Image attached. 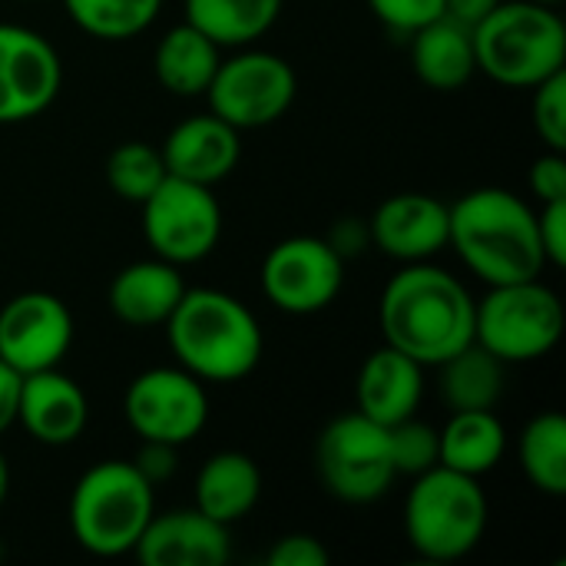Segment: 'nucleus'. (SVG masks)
Here are the masks:
<instances>
[{
    "mask_svg": "<svg viewBox=\"0 0 566 566\" xmlns=\"http://www.w3.org/2000/svg\"><path fill=\"white\" fill-rule=\"evenodd\" d=\"M328 547L312 534H285L272 544L265 564L269 566H328Z\"/></svg>",
    "mask_w": 566,
    "mask_h": 566,
    "instance_id": "obj_34",
    "label": "nucleus"
},
{
    "mask_svg": "<svg viewBox=\"0 0 566 566\" xmlns=\"http://www.w3.org/2000/svg\"><path fill=\"white\" fill-rule=\"evenodd\" d=\"M17 395H20V375L0 361V434L17 424Z\"/></svg>",
    "mask_w": 566,
    "mask_h": 566,
    "instance_id": "obj_38",
    "label": "nucleus"
},
{
    "mask_svg": "<svg viewBox=\"0 0 566 566\" xmlns=\"http://www.w3.org/2000/svg\"><path fill=\"white\" fill-rule=\"evenodd\" d=\"M534 3H547V7H560L564 0H534Z\"/></svg>",
    "mask_w": 566,
    "mask_h": 566,
    "instance_id": "obj_41",
    "label": "nucleus"
},
{
    "mask_svg": "<svg viewBox=\"0 0 566 566\" xmlns=\"http://www.w3.org/2000/svg\"><path fill=\"white\" fill-rule=\"evenodd\" d=\"M537 235L547 265L564 269L566 265V202H547L537 212Z\"/></svg>",
    "mask_w": 566,
    "mask_h": 566,
    "instance_id": "obj_35",
    "label": "nucleus"
},
{
    "mask_svg": "<svg viewBox=\"0 0 566 566\" xmlns=\"http://www.w3.org/2000/svg\"><path fill=\"white\" fill-rule=\"evenodd\" d=\"M156 514V488L133 461H99L70 494V534L93 557H126Z\"/></svg>",
    "mask_w": 566,
    "mask_h": 566,
    "instance_id": "obj_6",
    "label": "nucleus"
},
{
    "mask_svg": "<svg viewBox=\"0 0 566 566\" xmlns=\"http://www.w3.org/2000/svg\"><path fill=\"white\" fill-rule=\"evenodd\" d=\"M315 471L322 488L342 504H375L398 481L388 428L361 411L338 415L315 441Z\"/></svg>",
    "mask_w": 566,
    "mask_h": 566,
    "instance_id": "obj_8",
    "label": "nucleus"
},
{
    "mask_svg": "<svg viewBox=\"0 0 566 566\" xmlns=\"http://www.w3.org/2000/svg\"><path fill=\"white\" fill-rule=\"evenodd\" d=\"M478 70L511 90H534L566 70V23L557 7L501 0L471 27Z\"/></svg>",
    "mask_w": 566,
    "mask_h": 566,
    "instance_id": "obj_4",
    "label": "nucleus"
},
{
    "mask_svg": "<svg viewBox=\"0 0 566 566\" xmlns=\"http://www.w3.org/2000/svg\"><path fill=\"white\" fill-rule=\"evenodd\" d=\"M63 7L86 36L123 43L153 27L163 0H63Z\"/></svg>",
    "mask_w": 566,
    "mask_h": 566,
    "instance_id": "obj_28",
    "label": "nucleus"
},
{
    "mask_svg": "<svg viewBox=\"0 0 566 566\" xmlns=\"http://www.w3.org/2000/svg\"><path fill=\"white\" fill-rule=\"evenodd\" d=\"M388 444H391V461H395L398 478H418L438 464V428H431L418 415L391 424Z\"/></svg>",
    "mask_w": 566,
    "mask_h": 566,
    "instance_id": "obj_30",
    "label": "nucleus"
},
{
    "mask_svg": "<svg viewBox=\"0 0 566 566\" xmlns=\"http://www.w3.org/2000/svg\"><path fill=\"white\" fill-rule=\"evenodd\" d=\"M63 86L56 46L33 27L0 23V126L30 123L53 106Z\"/></svg>",
    "mask_w": 566,
    "mask_h": 566,
    "instance_id": "obj_13",
    "label": "nucleus"
},
{
    "mask_svg": "<svg viewBox=\"0 0 566 566\" xmlns=\"http://www.w3.org/2000/svg\"><path fill=\"white\" fill-rule=\"evenodd\" d=\"M133 468L153 484H166L179 471V448L163 444V441H139V451L133 454Z\"/></svg>",
    "mask_w": 566,
    "mask_h": 566,
    "instance_id": "obj_36",
    "label": "nucleus"
},
{
    "mask_svg": "<svg viewBox=\"0 0 566 566\" xmlns=\"http://www.w3.org/2000/svg\"><path fill=\"white\" fill-rule=\"evenodd\" d=\"M424 398V365L411 355L381 345L371 352L355 381V401L365 418L391 428L405 418H415Z\"/></svg>",
    "mask_w": 566,
    "mask_h": 566,
    "instance_id": "obj_19",
    "label": "nucleus"
},
{
    "mask_svg": "<svg viewBox=\"0 0 566 566\" xmlns=\"http://www.w3.org/2000/svg\"><path fill=\"white\" fill-rule=\"evenodd\" d=\"M517 458L524 478L547 497L566 494V418L560 411H544L531 418L517 441Z\"/></svg>",
    "mask_w": 566,
    "mask_h": 566,
    "instance_id": "obj_27",
    "label": "nucleus"
},
{
    "mask_svg": "<svg viewBox=\"0 0 566 566\" xmlns=\"http://www.w3.org/2000/svg\"><path fill=\"white\" fill-rule=\"evenodd\" d=\"M368 10L395 33L411 36L418 27L444 13V0H368Z\"/></svg>",
    "mask_w": 566,
    "mask_h": 566,
    "instance_id": "obj_32",
    "label": "nucleus"
},
{
    "mask_svg": "<svg viewBox=\"0 0 566 566\" xmlns=\"http://www.w3.org/2000/svg\"><path fill=\"white\" fill-rule=\"evenodd\" d=\"M504 454H507V428L494 415V408L451 411L448 424L438 428V464L458 474L484 478L504 461Z\"/></svg>",
    "mask_w": 566,
    "mask_h": 566,
    "instance_id": "obj_24",
    "label": "nucleus"
},
{
    "mask_svg": "<svg viewBox=\"0 0 566 566\" xmlns=\"http://www.w3.org/2000/svg\"><path fill=\"white\" fill-rule=\"evenodd\" d=\"M441 398L451 411H484L497 408L504 395V361L494 358L478 342L464 345L441 365Z\"/></svg>",
    "mask_w": 566,
    "mask_h": 566,
    "instance_id": "obj_26",
    "label": "nucleus"
},
{
    "mask_svg": "<svg viewBox=\"0 0 566 566\" xmlns=\"http://www.w3.org/2000/svg\"><path fill=\"white\" fill-rule=\"evenodd\" d=\"M328 245L348 262L352 255H361L371 245V232H368V219H342L335 222V229L325 235Z\"/></svg>",
    "mask_w": 566,
    "mask_h": 566,
    "instance_id": "obj_37",
    "label": "nucleus"
},
{
    "mask_svg": "<svg viewBox=\"0 0 566 566\" xmlns=\"http://www.w3.org/2000/svg\"><path fill=\"white\" fill-rule=\"evenodd\" d=\"M133 557L143 566H222L232 557V541L226 524L199 507H179L153 514Z\"/></svg>",
    "mask_w": 566,
    "mask_h": 566,
    "instance_id": "obj_16",
    "label": "nucleus"
},
{
    "mask_svg": "<svg viewBox=\"0 0 566 566\" xmlns=\"http://www.w3.org/2000/svg\"><path fill=\"white\" fill-rule=\"evenodd\" d=\"M501 0H444V17L464 23V27H474L481 23Z\"/></svg>",
    "mask_w": 566,
    "mask_h": 566,
    "instance_id": "obj_39",
    "label": "nucleus"
},
{
    "mask_svg": "<svg viewBox=\"0 0 566 566\" xmlns=\"http://www.w3.org/2000/svg\"><path fill=\"white\" fill-rule=\"evenodd\" d=\"M259 285L279 312L318 315L345 285V259L322 235H292L265 252Z\"/></svg>",
    "mask_w": 566,
    "mask_h": 566,
    "instance_id": "obj_12",
    "label": "nucleus"
},
{
    "mask_svg": "<svg viewBox=\"0 0 566 566\" xmlns=\"http://www.w3.org/2000/svg\"><path fill=\"white\" fill-rule=\"evenodd\" d=\"M527 186L541 206L566 202V153H557V149L541 153L527 169Z\"/></svg>",
    "mask_w": 566,
    "mask_h": 566,
    "instance_id": "obj_33",
    "label": "nucleus"
},
{
    "mask_svg": "<svg viewBox=\"0 0 566 566\" xmlns=\"http://www.w3.org/2000/svg\"><path fill=\"white\" fill-rule=\"evenodd\" d=\"M123 415L139 441L182 448L196 441L209 421L206 381L179 365L146 368L129 381L123 395Z\"/></svg>",
    "mask_w": 566,
    "mask_h": 566,
    "instance_id": "obj_11",
    "label": "nucleus"
},
{
    "mask_svg": "<svg viewBox=\"0 0 566 566\" xmlns=\"http://www.w3.org/2000/svg\"><path fill=\"white\" fill-rule=\"evenodd\" d=\"M139 209L153 255L179 269L209 259L222 239V206L212 186L166 176Z\"/></svg>",
    "mask_w": 566,
    "mask_h": 566,
    "instance_id": "obj_10",
    "label": "nucleus"
},
{
    "mask_svg": "<svg viewBox=\"0 0 566 566\" xmlns=\"http://www.w3.org/2000/svg\"><path fill=\"white\" fill-rule=\"evenodd\" d=\"M182 292H186V282H182L179 265L153 255V259H139L119 269L109 282L106 302H109V312L123 325L156 328V325H166Z\"/></svg>",
    "mask_w": 566,
    "mask_h": 566,
    "instance_id": "obj_20",
    "label": "nucleus"
},
{
    "mask_svg": "<svg viewBox=\"0 0 566 566\" xmlns=\"http://www.w3.org/2000/svg\"><path fill=\"white\" fill-rule=\"evenodd\" d=\"M564 302L541 279L488 285L474 302V342L504 365H531L547 358L564 338Z\"/></svg>",
    "mask_w": 566,
    "mask_h": 566,
    "instance_id": "obj_7",
    "label": "nucleus"
},
{
    "mask_svg": "<svg viewBox=\"0 0 566 566\" xmlns=\"http://www.w3.org/2000/svg\"><path fill=\"white\" fill-rule=\"evenodd\" d=\"M474 295L441 265L408 262L378 302L385 345L431 368L474 342Z\"/></svg>",
    "mask_w": 566,
    "mask_h": 566,
    "instance_id": "obj_1",
    "label": "nucleus"
},
{
    "mask_svg": "<svg viewBox=\"0 0 566 566\" xmlns=\"http://www.w3.org/2000/svg\"><path fill=\"white\" fill-rule=\"evenodd\" d=\"M282 3L285 0H182V10L186 20L222 50H235L262 40L275 27Z\"/></svg>",
    "mask_w": 566,
    "mask_h": 566,
    "instance_id": "obj_25",
    "label": "nucleus"
},
{
    "mask_svg": "<svg viewBox=\"0 0 566 566\" xmlns=\"http://www.w3.org/2000/svg\"><path fill=\"white\" fill-rule=\"evenodd\" d=\"M103 172H106V186L119 199H126L133 206L146 202L153 196V189L169 176L166 163H163V153L156 146H149V143H139V139L119 143L106 156Z\"/></svg>",
    "mask_w": 566,
    "mask_h": 566,
    "instance_id": "obj_29",
    "label": "nucleus"
},
{
    "mask_svg": "<svg viewBox=\"0 0 566 566\" xmlns=\"http://www.w3.org/2000/svg\"><path fill=\"white\" fill-rule=\"evenodd\" d=\"M368 232H371V245L401 265L431 262L438 252L448 249L451 212L448 202L428 192H398L388 196L371 212Z\"/></svg>",
    "mask_w": 566,
    "mask_h": 566,
    "instance_id": "obj_15",
    "label": "nucleus"
},
{
    "mask_svg": "<svg viewBox=\"0 0 566 566\" xmlns=\"http://www.w3.org/2000/svg\"><path fill=\"white\" fill-rule=\"evenodd\" d=\"M448 212V245L484 285L541 279L547 269L537 235V209L524 196L504 186H481L464 192Z\"/></svg>",
    "mask_w": 566,
    "mask_h": 566,
    "instance_id": "obj_2",
    "label": "nucleus"
},
{
    "mask_svg": "<svg viewBox=\"0 0 566 566\" xmlns=\"http://www.w3.org/2000/svg\"><path fill=\"white\" fill-rule=\"evenodd\" d=\"M219 63H222V46L189 20L169 27L153 50V73L159 86L182 99L206 96Z\"/></svg>",
    "mask_w": 566,
    "mask_h": 566,
    "instance_id": "obj_23",
    "label": "nucleus"
},
{
    "mask_svg": "<svg viewBox=\"0 0 566 566\" xmlns=\"http://www.w3.org/2000/svg\"><path fill=\"white\" fill-rule=\"evenodd\" d=\"M411 66H415V76L431 90H441V93L461 90L478 73L471 27L444 13L418 27L411 33Z\"/></svg>",
    "mask_w": 566,
    "mask_h": 566,
    "instance_id": "obj_22",
    "label": "nucleus"
},
{
    "mask_svg": "<svg viewBox=\"0 0 566 566\" xmlns=\"http://www.w3.org/2000/svg\"><path fill=\"white\" fill-rule=\"evenodd\" d=\"M239 136L242 133L235 126H229L226 119H219L209 109L186 116L182 123H176L166 133V139L159 146L166 172L189 179V182L216 186V182L229 179L242 159V139Z\"/></svg>",
    "mask_w": 566,
    "mask_h": 566,
    "instance_id": "obj_18",
    "label": "nucleus"
},
{
    "mask_svg": "<svg viewBox=\"0 0 566 566\" xmlns=\"http://www.w3.org/2000/svg\"><path fill=\"white\" fill-rule=\"evenodd\" d=\"M196 507L232 527L245 521L262 497V471L245 451H216L196 474Z\"/></svg>",
    "mask_w": 566,
    "mask_h": 566,
    "instance_id": "obj_21",
    "label": "nucleus"
},
{
    "mask_svg": "<svg viewBox=\"0 0 566 566\" xmlns=\"http://www.w3.org/2000/svg\"><path fill=\"white\" fill-rule=\"evenodd\" d=\"M73 345V315L53 292H20L0 308V361L17 375L60 368Z\"/></svg>",
    "mask_w": 566,
    "mask_h": 566,
    "instance_id": "obj_14",
    "label": "nucleus"
},
{
    "mask_svg": "<svg viewBox=\"0 0 566 566\" xmlns=\"http://www.w3.org/2000/svg\"><path fill=\"white\" fill-rule=\"evenodd\" d=\"M298 93V76L292 63L272 50L259 46H235L232 56H222L206 99L209 113L235 126L239 133L245 129H265L279 123Z\"/></svg>",
    "mask_w": 566,
    "mask_h": 566,
    "instance_id": "obj_9",
    "label": "nucleus"
},
{
    "mask_svg": "<svg viewBox=\"0 0 566 566\" xmlns=\"http://www.w3.org/2000/svg\"><path fill=\"white\" fill-rule=\"evenodd\" d=\"M7 494H10V464H7V458H3V451H0V507H3V501H7Z\"/></svg>",
    "mask_w": 566,
    "mask_h": 566,
    "instance_id": "obj_40",
    "label": "nucleus"
},
{
    "mask_svg": "<svg viewBox=\"0 0 566 566\" xmlns=\"http://www.w3.org/2000/svg\"><path fill=\"white\" fill-rule=\"evenodd\" d=\"M17 424L46 448H66L80 441L90 424L86 391L60 368L20 375Z\"/></svg>",
    "mask_w": 566,
    "mask_h": 566,
    "instance_id": "obj_17",
    "label": "nucleus"
},
{
    "mask_svg": "<svg viewBox=\"0 0 566 566\" xmlns=\"http://www.w3.org/2000/svg\"><path fill=\"white\" fill-rule=\"evenodd\" d=\"M166 338L176 365L209 385L249 378L265 352L252 308L222 289H186L166 318Z\"/></svg>",
    "mask_w": 566,
    "mask_h": 566,
    "instance_id": "obj_3",
    "label": "nucleus"
},
{
    "mask_svg": "<svg viewBox=\"0 0 566 566\" xmlns=\"http://www.w3.org/2000/svg\"><path fill=\"white\" fill-rule=\"evenodd\" d=\"M531 123L547 149L566 153V70L534 86Z\"/></svg>",
    "mask_w": 566,
    "mask_h": 566,
    "instance_id": "obj_31",
    "label": "nucleus"
},
{
    "mask_svg": "<svg viewBox=\"0 0 566 566\" xmlns=\"http://www.w3.org/2000/svg\"><path fill=\"white\" fill-rule=\"evenodd\" d=\"M488 521L491 504L481 488V478H468L444 464H434L408 488L405 537L421 560H464L484 541Z\"/></svg>",
    "mask_w": 566,
    "mask_h": 566,
    "instance_id": "obj_5",
    "label": "nucleus"
}]
</instances>
